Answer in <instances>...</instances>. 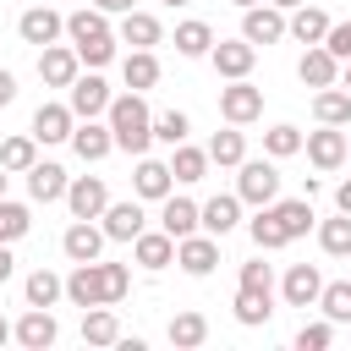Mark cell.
<instances>
[{
	"label": "cell",
	"mask_w": 351,
	"mask_h": 351,
	"mask_svg": "<svg viewBox=\"0 0 351 351\" xmlns=\"http://www.w3.org/2000/svg\"><path fill=\"white\" fill-rule=\"evenodd\" d=\"M66 38H71L77 60H82V66H93V71L115 60V33H110V22H104V11H99V5L71 11V16H66Z\"/></svg>",
	"instance_id": "1"
},
{
	"label": "cell",
	"mask_w": 351,
	"mask_h": 351,
	"mask_svg": "<svg viewBox=\"0 0 351 351\" xmlns=\"http://www.w3.org/2000/svg\"><path fill=\"white\" fill-rule=\"evenodd\" d=\"M104 121H110L115 148H126V154H148V143H154V110L143 104V93H121V99H110Z\"/></svg>",
	"instance_id": "2"
},
{
	"label": "cell",
	"mask_w": 351,
	"mask_h": 351,
	"mask_svg": "<svg viewBox=\"0 0 351 351\" xmlns=\"http://www.w3.org/2000/svg\"><path fill=\"white\" fill-rule=\"evenodd\" d=\"M236 197L252 203V208L274 203V197H280V170H274L269 159H241V165H236Z\"/></svg>",
	"instance_id": "3"
},
{
	"label": "cell",
	"mask_w": 351,
	"mask_h": 351,
	"mask_svg": "<svg viewBox=\"0 0 351 351\" xmlns=\"http://www.w3.org/2000/svg\"><path fill=\"white\" fill-rule=\"evenodd\" d=\"M219 115L230 126H247L263 115V88H252L247 77H230V88H219Z\"/></svg>",
	"instance_id": "4"
},
{
	"label": "cell",
	"mask_w": 351,
	"mask_h": 351,
	"mask_svg": "<svg viewBox=\"0 0 351 351\" xmlns=\"http://www.w3.org/2000/svg\"><path fill=\"white\" fill-rule=\"evenodd\" d=\"M60 33H66V16L49 11V0H38V5H27V11L16 16V38H22V44H38V49H44V44H55Z\"/></svg>",
	"instance_id": "5"
},
{
	"label": "cell",
	"mask_w": 351,
	"mask_h": 351,
	"mask_svg": "<svg viewBox=\"0 0 351 351\" xmlns=\"http://www.w3.org/2000/svg\"><path fill=\"white\" fill-rule=\"evenodd\" d=\"M66 104H71V115H77V121H93V115H104V110H110V82H104L99 71H88V77L77 71V82L66 88Z\"/></svg>",
	"instance_id": "6"
},
{
	"label": "cell",
	"mask_w": 351,
	"mask_h": 351,
	"mask_svg": "<svg viewBox=\"0 0 351 351\" xmlns=\"http://www.w3.org/2000/svg\"><path fill=\"white\" fill-rule=\"evenodd\" d=\"M104 203H110L104 176H71V181H66V208H71V219H99Z\"/></svg>",
	"instance_id": "7"
},
{
	"label": "cell",
	"mask_w": 351,
	"mask_h": 351,
	"mask_svg": "<svg viewBox=\"0 0 351 351\" xmlns=\"http://www.w3.org/2000/svg\"><path fill=\"white\" fill-rule=\"evenodd\" d=\"M176 263H181L192 280L214 274V269H219V236H208V230H203V236H197V230L181 236V241H176Z\"/></svg>",
	"instance_id": "8"
},
{
	"label": "cell",
	"mask_w": 351,
	"mask_h": 351,
	"mask_svg": "<svg viewBox=\"0 0 351 351\" xmlns=\"http://www.w3.org/2000/svg\"><path fill=\"white\" fill-rule=\"evenodd\" d=\"M241 38H247V44H280V38H285V11L269 5V0L247 5V11H241Z\"/></svg>",
	"instance_id": "9"
},
{
	"label": "cell",
	"mask_w": 351,
	"mask_h": 351,
	"mask_svg": "<svg viewBox=\"0 0 351 351\" xmlns=\"http://www.w3.org/2000/svg\"><path fill=\"white\" fill-rule=\"evenodd\" d=\"M66 296H71V307H110L104 302V263L99 258L93 263H77L66 274Z\"/></svg>",
	"instance_id": "10"
},
{
	"label": "cell",
	"mask_w": 351,
	"mask_h": 351,
	"mask_svg": "<svg viewBox=\"0 0 351 351\" xmlns=\"http://www.w3.org/2000/svg\"><path fill=\"white\" fill-rule=\"evenodd\" d=\"M55 335H60V324H55V313H49V307H27V313L11 324V340H16V346H27V351L55 346Z\"/></svg>",
	"instance_id": "11"
},
{
	"label": "cell",
	"mask_w": 351,
	"mask_h": 351,
	"mask_svg": "<svg viewBox=\"0 0 351 351\" xmlns=\"http://www.w3.org/2000/svg\"><path fill=\"white\" fill-rule=\"evenodd\" d=\"M77 49L71 44H44L38 49V77H44V88H71L77 82Z\"/></svg>",
	"instance_id": "12"
},
{
	"label": "cell",
	"mask_w": 351,
	"mask_h": 351,
	"mask_svg": "<svg viewBox=\"0 0 351 351\" xmlns=\"http://www.w3.org/2000/svg\"><path fill=\"white\" fill-rule=\"evenodd\" d=\"M236 225H241V197H236V192H219V197L197 203V230H208V236H230Z\"/></svg>",
	"instance_id": "13"
},
{
	"label": "cell",
	"mask_w": 351,
	"mask_h": 351,
	"mask_svg": "<svg viewBox=\"0 0 351 351\" xmlns=\"http://www.w3.org/2000/svg\"><path fill=\"white\" fill-rule=\"evenodd\" d=\"M208 60H214V71L230 82V77H247V71H252V60H258V44H247V38H219V44L208 49Z\"/></svg>",
	"instance_id": "14"
},
{
	"label": "cell",
	"mask_w": 351,
	"mask_h": 351,
	"mask_svg": "<svg viewBox=\"0 0 351 351\" xmlns=\"http://www.w3.org/2000/svg\"><path fill=\"white\" fill-rule=\"evenodd\" d=\"M71 148H77V159H82V165H99V159L115 148L110 121H99V115H93V121H77V126H71Z\"/></svg>",
	"instance_id": "15"
},
{
	"label": "cell",
	"mask_w": 351,
	"mask_h": 351,
	"mask_svg": "<svg viewBox=\"0 0 351 351\" xmlns=\"http://www.w3.org/2000/svg\"><path fill=\"white\" fill-rule=\"evenodd\" d=\"M302 148H307V159H313L318 170H340V165H346V132H340V126H318V132H307Z\"/></svg>",
	"instance_id": "16"
},
{
	"label": "cell",
	"mask_w": 351,
	"mask_h": 351,
	"mask_svg": "<svg viewBox=\"0 0 351 351\" xmlns=\"http://www.w3.org/2000/svg\"><path fill=\"white\" fill-rule=\"evenodd\" d=\"M170 186H176L170 165H165V159H148V154H137V170H132V192H137V197H148V203H159V197H170Z\"/></svg>",
	"instance_id": "17"
},
{
	"label": "cell",
	"mask_w": 351,
	"mask_h": 351,
	"mask_svg": "<svg viewBox=\"0 0 351 351\" xmlns=\"http://www.w3.org/2000/svg\"><path fill=\"white\" fill-rule=\"evenodd\" d=\"M66 181H71V176H66L55 159H33V165H27V197H33V203H60V197H66Z\"/></svg>",
	"instance_id": "18"
},
{
	"label": "cell",
	"mask_w": 351,
	"mask_h": 351,
	"mask_svg": "<svg viewBox=\"0 0 351 351\" xmlns=\"http://www.w3.org/2000/svg\"><path fill=\"white\" fill-rule=\"evenodd\" d=\"M99 219H104L99 230H104L110 241H132L137 230H148V214H143V203H137V197H132V203H104V214H99Z\"/></svg>",
	"instance_id": "19"
},
{
	"label": "cell",
	"mask_w": 351,
	"mask_h": 351,
	"mask_svg": "<svg viewBox=\"0 0 351 351\" xmlns=\"http://www.w3.org/2000/svg\"><path fill=\"white\" fill-rule=\"evenodd\" d=\"M104 241H110V236H104L93 219H71V230L60 236V252H66L71 263H93V258L104 252Z\"/></svg>",
	"instance_id": "20"
},
{
	"label": "cell",
	"mask_w": 351,
	"mask_h": 351,
	"mask_svg": "<svg viewBox=\"0 0 351 351\" xmlns=\"http://www.w3.org/2000/svg\"><path fill=\"white\" fill-rule=\"evenodd\" d=\"M318 291H324V274H318L313 263H291V269H285V285H280L285 307H313Z\"/></svg>",
	"instance_id": "21"
},
{
	"label": "cell",
	"mask_w": 351,
	"mask_h": 351,
	"mask_svg": "<svg viewBox=\"0 0 351 351\" xmlns=\"http://www.w3.org/2000/svg\"><path fill=\"white\" fill-rule=\"evenodd\" d=\"M121 44H132V49H154L159 38H165V27H159V16L154 11H121V33H115Z\"/></svg>",
	"instance_id": "22"
},
{
	"label": "cell",
	"mask_w": 351,
	"mask_h": 351,
	"mask_svg": "<svg viewBox=\"0 0 351 351\" xmlns=\"http://www.w3.org/2000/svg\"><path fill=\"white\" fill-rule=\"evenodd\" d=\"M296 77H302L307 88H335V82H340V60H335L324 44H307V55L296 60Z\"/></svg>",
	"instance_id": "23"
},
{
	"label": "cell",
	"mask_w": 351,
	"mask_h": 351,
	"mask_svg": "<svg viewBox=\"0 0 351 351\" xmlns=\"http://www.w3.org/2000/svg\"><path fill=\"white\" fill-rule=\"evenodd\" d=\"M71 126H77L71 104H38L33 110V137L38 143H71Z\"/></svg>",
	"instance_id": "24"
},
{
	"label": "cell",
	"mask_w": 351,
	"mask_h": 351,
	"mask_svg": "<svg viewBox=\"0 0 351 351\" xmlns=\"http://www.w3.org/2000/svg\"><path fill=\"white\" fill-rule=\"evenodd\" d=\"M132 258H137L143 269H170V263H176V236H165V230H137V236H132Z\"/></svg>",
	"instance_id": "25"
},
{
	"label": "cell",
	"mask_w": 351,
	"mask_h": 351,
	"mask_svg": "<svg viewBox=\"0 0 351 351\" xmlns=\"http://www.w3.org/2000/svg\"><path fill=\"white\" fill-rule=\"evenodd\" d=\"M159 230L176 236V241L192 236V230H197V203H192V197H176V192L159 197Z\"/></svg>",
	"instance_id": "26"
},
{
	"label": "cell",
	"mask_w": 351,
	"mask_h": 351,
	"mask_svg": "<svg viewBox=\"0 0 351 351\" xmlns=\"http://www.w3.org/2000/svg\"><path fill=\"white\" fill-rule=\"evenodd\" d=\"M285 33L296 38V44H324V33H329V16L318 11V5H291V16H285Z\"/></svg>",
	"instance_id": "27"
},
{
	"label": "cell",
	"mask_w": 351,
	"mask_h": 351,
	"mask_svg": "<svg viewBox=\"0 0 351 351\" xmlns=\"http://www.w3.org/2000/svg\"><path fill=\"white\" fill-rule=\"evenodd\" d=\"M313 115L318 126H351V93L335 82V88H313Z\"/></svg>",
	"instance_id": "28"
},
{
	"label": "cell",
	"mask_w": 351,
	"mask_h": 351,
	"mask_svg": "<svg viewBox=\"0 0 351 351\" xmlns=\"http://www.w3.org/2000/svg\"><path fill=\"white\" fill-rule=\"evenodd\" d=\"M269 208H274V219H280V230H285L291 241L313 230V197H274Z\"/></svg>",
	"instance_id": "29"
},
{
	"label": "cell",
	"mask_w": 351,
	"mask_h": 351,
	"mask_svg": "<svg viewBox=\"0 0 351 351\" xmlns=\"http://www.w3.org/2000/svg\"><path fill=\"white\" fill-rule=\"evenodd\" d=\"M236 324H247V329H258V324H269L274 318V291H247V285H236Z\"/></svg>",
	"instance_id": "30"
},
{
	"label": "cell",
	"mask_w": 351,
	"mask_h": 351,
	"mask_svg": "<svg viewBox=\"0 0 351 351\" xmlns=\"http://www.w3.org/2000/svg\"><path fill=\"white\" fill-rule=\"evenodd\" d=\"M121 77H126L132 93H148V88L159 82V55H154V49H132V55L121 60Z\"/></svg>",
	"instance_id": "31"
},
{
	"label": "cell",
	"mask_w": 351,
	"mask_h": 351,
	"mask_svg": "<svg viewBox=\"0 0 351 351\" xmlns=\"http://www.w3.org/2000/svg\"><path fill=\"white\" fill-rule=\"evenodd\" d=\"M60 296H66V280H60L55 269H33L27 285H22V302H27V307H55Z\"/></svg>",
	"instance_id": "32"
},
{
	"label": "cell",
	"mask_w": 351,
	"mask_h": 351,
	"mask_svg": "<svg viewBox=\"0 0 351 351\" xmlns=\"http://www.w3.org/2000/svg\"><path fill=\"white\" fill-rule=\"evenodd\" d=\"M170 176L176 181H203L208 176V148H192V143H176V154H170Z\"/></svg>",
	"instance_id": "33"
},
{
	"label": "cell",
	"mask_w": 351,
	"mask_h": 351,
	"mask_svg": "<svg viewBox=\"0 0 351 351\" xmlns=\"http://www.w3.org/2000/svg\"><path fill=\"white\" fill-rule=\"evenodd\" d=\"M247 230H252V241H258V252H280V247H291V236L280 230V219H274V208L263 203L252 219H247Z\"/></svg>",
	"instance_id": "34"
},
{
	"label": "cell",
	"mask_w": 351,
	"mask_h": 351,
	"mask_svg": "<svg viewBox=\"0 0 351 351\" xmlns=\"http://www.w3.org/2000/svg\"><path fill=\"white\" fill-rule=\"evenodd\" d=\"M82 340L88 346H115L121 340V324L110 307H82Z\"/></svg>",
	"instance_id": "35"
},
{
	"label": "cell",
	"mask_w": 351,
	"mask_h": 351,
	"mask_svg": "<svg viewBox=\"0 0 351 351\" xmlns=\"http://www.w3.org/2000/svg\"><path fill=\"white\" fill-rule=\"evenodd\" d=\"M208 49H214V27H208V22H197V16H192V22H181V27H176V55L197 60V55H208Z\"/></svg>",
	"instance_id": "36"
},
{
	"label": "cell",
	"mask_w": 351,
	"mask_h": 351,
	"mask_svg": "<svg viewBox=\"0 0 351 351\" xmlns=\"http://www.w3.org/2000/svg\"><path fill=\"white\" fill-rule=\"evenodd\" d=\"M38 159V137L33 132H22V137H5L0 143V165L11 170V176H27V165Z\"/></svg>",
	"instance_id": "37"
},
{
	"label": "cell",
	"mask_w": 351,
	"mask_h": 351,
	"mask_svg": "<svg viewBox=\"0 0 351 351\" xmlns=\"http://www.w3.org/2000/svg\"><path fill=\"white\" fill-rule=\"evenodd\" d=\"M241 159H247V137H241L236 126H230V132H214V137H208V165H225V170H236Z\"/></svg>",
	"instance_id": "38"
},
{
	"label": "cell",
	"mask_w": 351,
	"mask_h": 351,
	"mask_svg": "<svg viewBox=\"0 0 351 351\" xmlns=\"http://www.w3.org/2000/svg\"><path fill=\"white\" fill-rule=\"evenodd\" d=\"M203 340H208V318H203V313H192V307H186V313H176V318H170V346L192 351V346H203Z\"/></svg>",
	"instance_id": "39"
},
{
	"label": "cell",
	"mask_w": 351,
	"mask_h": 351,
	"mask_svg": "<svg viewBox=\"0 0 351 351\" xmlns=\"http://www.w3.org/2000/svg\"><path fill=\"white\" fill-rule=\"evenodd\" d=\"M318 247H324L329 258H351V214L335 208V219L318 225Z\"/></svg>",
	"instance_id": "40"
},
{
	"label": "cell",
	"mask_w": 351,
	"mask_h": 351,
	"mask_svg": "<svg viewBox=\"0 0 351 351\" xmlns=\"http://www.w3.org/2000/svg\"><path fill=\"white\" fill-rule=\"evenodd\" d=\"M313 307H324L329 324H351V280H329V285L318 291Z\"/></svg>",
	"instance_id": "41"
},
{
	"label": "cell",
	"mask_w": 351,
	"mask_h": 351,
	"mask_svg": "<svg viewBox=\"0 0 351 351\" xmlns=\"http://www.w3.org/2000/svg\"><path fill=\"white\" fill-rule=\"evenodd\" d=\"M263 154H269V159H291V154H302V132H296L291 121L269 126V132H263Z\"/></svg>",
	"instance_id": "42"
},
{
	"label": "cell",
	"mask_w": 351,
	"mask_h": 351,
	"mask_svg": "<svg viewBox=\"0 0 351 351\" xmlns=\"http://www.w3.org/2000/svg\"><path fill=\"white\" fill-rule=\"evenodd\" d=\"M33 230V214H27V203H11V197H0V241H22Z\"/></svg>",
	"instance_id": "43"
},
{
	"label": "cell",
	"mask_w": 351,
	"mask_h": 351,
	"mask_svg": "<svg viewBox=\"0 0 351 351\" xmlns=\"http://www.w3.org/2000/svg\"><path fill=\"white\" fill-rule=\"evenodd\" d=\"M186 132H192V121H186V110H159L154 115V143H186Z\"/></svg>",
	"instance_id": "44"
},
{
	"label": "cell",
	"mask_w": 351,
	"mask_h": 351,
	"mask_svg": "<svg viewBox=\"0 0 351 351\" xmlns=\"http://www.w3.org/2000/svg\"><path fill=\"white\" fill-rule=\"evenodd\" d=\"M329 340H335V324H329V318L296 329V351H329Z\"/></svg>",
	"instance_id": "45"
},
{
	"label": "cell",
	"mask_w": 351,
	"mask_h": 351,
	"mask_svg": "<svg viewBox=\"0 0 351 351\" xmlns=\"http://www.w3.org/2000/svg\"><path fill=\"white\" fill-rule=\"evenodd\" d=\"M126 291H132V269H126V263H104V302L115 307Z\"/></svg>",
	"instance_id": "46"
},
{
	"label": "cell",
	"mask_w": 351,
	"mask_h": 351,
	"mask_svg": "<svg viewBox=\"0 0 351 351\" xmlns=\"http://www.w3.org/2000/svg\"><path fill=\"white\" fill-rule=\"evenodd\" d=\"M324 49H329L335 60H351V16H346V22H329V33H324Z\"/></svg>",
	"instance_id": "47"
},
{
	"label": "cell",
	"mask_w": 351,
	"mask_h": 351,
	"mask_svg": "<svg viewBox=\"0 0 351 351\" xmlns=\"http://www.w3.org/2000/svg\"><path fill=\"white\" fill-rule=\"evenodd\" d=\"M241 285H247V291H274V274H269V263H263V258L241 263Z\"/></svg>",
	"instance_id": "48"
},
{
	"label": "cell",
	"mask_w": 351,
	"mask_h": 351,
	"mask_svg": "<svg viewBox=\"0 0 351 351\" xmlns=\"http://www.w3.org/2000/svg\"><path fill=\"white\" fill-rule=\"evenodd\" d=\"M16 274V258H11V241H0V285Z\"/></svg>",
	"instance_id": "49"
},
{
	"label": "cell",
	"mask_w": 351,
	"mask_h": 351,
	"mask_svg": "<svg viewBox=\"0 0 351 351\" xmlns=\"http://www.w3.org/2000/svg\"><path fill=\"white\" fill-rule=\"evenodd\" d=\"M11 99H16V77H11V71H5V66H0V110H5V104H11Z\"/></svg>",
	"instance_id": "50"
},
{
	"label": "cell",
	"mask_w": 351,
	"mask_h": 351,
	"mask_svg": "<svg viewBox=\"0 0 351 351\" xmlns=\"http://www.w3.org/2000/svg\"><path fill=\"white\" fill-rule=\"evenodd\" d=\"M335 208H340V214H351V176L335 186Z\"/></svg>",
	"instance_id": "51"
},
{
	"label": "cell",
	"mask_w": 351,
	"mask_h": 351,
	"mask_svg": "<svg viewBox=\"0 0 351 351\" xmlns=\"http://www.w3.org/2000/svg\"><path fill=\"white\" fill-rule=\"evenodd\" d=\"M93 5H99V11H104V16H121V11H132V5H137V0H93Z\"/></svg>",
	"instance_id": "52"
},
{
	"label": "cell",
	"mask_w": 351,
	"mask_h": 351,
	"mask_svg": "<svg viewBox=\"0 0 351 351\" xmlns=\"http://www.w3.org/2000/svg\"><path fill=\"white\" fill-rule=\"evenodd\" d=\"M340 88L351 93V60H340Z\"/></svg>",
	"instance_id": "53"
},
{
	"label": "cell",
	"mask_w": 351,
	"mask_h": 351,
	"mask_svg": "<svg viewBox=\"0 0 351 351\" xmlns=\"http://www.w3.org/2000/svg\"><path fill=\"white\" fill-rule=\"evenodd\" d=\"M5 186H11V170H5V165H0V197H5Z\"/></svg>",
	"instance_id": "54"
},
{
	"label": "cell",
	"mask_w": 351,
	"mask_h": 351,
	"mask_svg": "<svg viewBox=\"0 0 351 351\" xmlns=\"http://www.w3.org/2000/svg\"><path fill=\"white\" fill-rule=\"evenodd\" d=\"M5 340H11V324H5V318H0V346H5Z\"/></svg>",
	"instance_id": "55"
},
{
	"label": "cell",
	"mask_w": 351,
	"mask_h": 351,
	"mask_svg": "<svg viewBox=\"0 0 351 351\" xmlns=\"http://www.w3.org/2000/svg\"><path fill=\"white\" fill-rule=\"evenodd\" d=\"M269 5H280V11H291V5H302V0H269Z\"/></svg>",
	"instance_id": "56"
},
{
	"label": "cell",
	"mask_w": 351,
	"mask_h": 351,
	"mask_svg": "<svg viewBox=\"0 0 351 351\" xmlns=\"http://www.w3.org/2000/svg\"><path fill=\"white\" fill-rule=\"evenodd\" d=\"M236 5H241V11H247V5H258V0H236Z\"/></svg>",
	"instance_id": "57"
},
{
	"label": "cell",
	"mask_w": 351,
	"mask_h": 351,
	"mask_svg": "<svg viewBox=\"0 0 351 351\" xmlns=\"http://www.w3.org/2000/svg\"><path fill=\"white\" fill-rule=\"evenodd\" d=\"M165 5H186V0H165Z\"/></svg>",
	"instance_id": "58"
},
{
	"label": "cell",
	"mask_w": 351,
	"mask_h": 351,
	"mask_svg": "<svg viewBox=\"0 0 351 351\" xmlns=\"http://www.w3.org/2000/svg\"><path fill=\"white\" fill-rule=\"evenodd\" d=\"M346 165H351V143H346Z\"/></svg>",
	"instance_id": "59"
}]
</instances>
